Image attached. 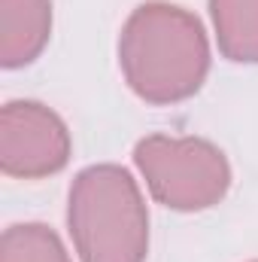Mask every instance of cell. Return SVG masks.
I'll list each match as a JSON object with an SVG mask.
<instances>
[{
    "instance_id": "6da1fadb",
    "label": "cell",
    "mask_w": 258,
    "mask_h": 262,
    "mask_svg": "<svg viewBox=\"0 0 258 262\" xmlns=\"http://www.w3.org/2000/svg\"><path fill=\"white\" fill-rule=\"evenodd\" d=\"M203 21L173 3L149 0L119 34V67L128 89L152 107H170L200 92L210 73Z\"/></svg>"
},
{
    "instance_id": "7a4b0ae2",
    "label": "cell",
    "mask_w": 258,
    "mask_h": 262,
    "mask_svg": "<svg viewBox=\"0 0 258 262\" xmlns=\"http://www.w3.org/2000/svg\"><path fill=\"white\" fill-rule=\"evenodd\" d=\"M67 229L82 262H146L149 210L128 168H82L70 183Z\"/></svg>"
},
{
    "instance_id": "3957f363",
    "label": "cell",
    "mask_w": 258,
    "mask_h": 262,
    "mask_svg": "<svg viewBox=\"0 0 258 262\" xmlns=\"http://www.w3.org/2000/svg\"><path fill=\"white\" fill-rule=\"evenodd\" d=\"M134 165L158 204L194 213L216 207L231 189L225 152L203 137L149 134L134 146Z\"/></svg>"
},
{
    "instance_id": "277c9868",
    "label": "cell",
    "mask_w": 258,
    "mask_h": 262,
    "mask_svg": "<svg viewBox=\"0 0 258 262\" xmlns=\"http://www.w3.org/2000/svg\"><path fill=\"white\" fill-rule=\"evenodd\" d=\"M73 140L64 119L40 101H6L0 110V171L43 180L64 171Z\"/></svg>"
},
{
    "instance_id": "5b68a950",
    "label": "cell",
    "mask_w": 258,
    "mask_h": 262,
    "mask_svg": "<svg viewBox=\"0 0 258 262\" xmlns=\"http://www.w3.org/2000/svg\"><path fill=\"white\" fill-rule=\"evenodd\" d=\"M52 37V0H0V64L37 61Z\"/></svg>"
},
{
    "instance_id": "8992f818",
    "label": "cell",
    "mask_w": 258,
    "mask_h": 262,
    "mask_svg": "<svg viewBox=\"0 0 258 262\" xmlns=\"http://www.w3.org/2000/svg\"><path fill=\"white\" fill-rule=\"evenodd\" d=\"M219 52L234 64H258V0H210Z\"/></svg>"
},
{
    "instance_id": "52a82bcc",
    "label": "cell",
    "mask_w": 258,
    "mask_h": 262,
    "mask_svg": "<svg viewBox=\"0 0 258 262\" xmlns=\"http://www.w3.org/2000/svg\"><path fill=\"white\" fill-rule=\"evenodd\" d=\"M0 262H73L46 223H12L0 238Z\"/></svg>"
},
{
    "instance_id": "ba28073f",
    "label": "cell",
    "mask_w": 258,
    "mask_h": 262,
    "mask_svg": "<svg viewBox=\"0 0 258 262\" xmlns=\"http://www.w3.org/2000/svg\"><path fill=\"white\" fill-rule=\"evenodd\" d=\"M252 262H258V259H252Z\"/></svg>"
}]
</instances>
